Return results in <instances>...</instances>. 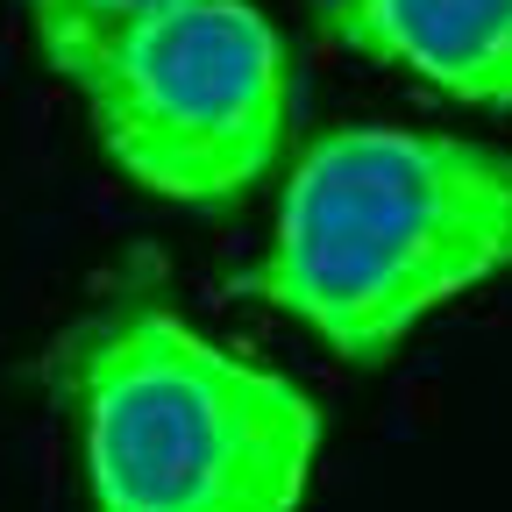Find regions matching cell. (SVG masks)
<instances>
[{
    "label": "cell",
    "instance_id": "obj_2",
    "mask_svg": "<svg viewBox=\"0 0 512 512\" xmlns=\"http://www.w3.org/2000/svg\"><path fill=\"white\" fill-rule=\"evenodd\" d=\"M93 512H299L328 420L306 384L121 292L50 356Z\"/></svg>",
    "mask_w": 512,
    "mask_h": 512
},
{
    "label": "cell",
    "instance_id": "obj_1",
    "mask_svg": "<svg viewBox=\"0 0 512 512\" xmlns=\"http://www.w3.org/2000/svg\"><path fill=\"white\" fill-rule=\"evenodd\" d=\"M505 271L512 150L448 128L349 121L292 157L278 228L228 292L299 320L342 363H384L420 320Z\"/></svg>",
    "mask_w": 512,
    "mask_h": 512
},
{
    "label": "cell",
    "instance_id": "obj_5",
    "mask_svg": "<svg viewBox=\"0 0 512 512\" xmlns=\"http://www.w3.org/2000/svg\"><path fill=\"white\" fill-rule=\"evenodd\" d=\"M157 8H178V0H29V29H36V22H86V29H114V22L157 15Z\"/></svg>",
    "mask_w": 512,
    "mask_h": 512
},
{
    "label": "cell",
    "instance_id": "obj_4",
    "mask_svg": "<svg viewBox=\"0 0 512 512\" xmlns=\"http://www.w3.org/2000/svg\"><path fill=\"white\" fill-rule=\"evenodd\" d=\"M313 22L363 64L512 114V0H320Z\"/></svg>",
    "mask_w": 512,
    "mask_h": 512
},
{
    "label": "cell",
    "instance_id": "obj_3",
    "mask_svg": "<svg viewBox=\"0 0 512 512\" xmlns=\"http://www.w3.org/2000/svg\"><path fill=\"white\" fill-rule=\"evenodd\" d=\"M36 50L150 200L228 214L285 164L292 50L256 0H178L114 29L36 22Z\"/></svg>",
    "mask_w": 512,
    "mask_h": 512
}]
</instances>
